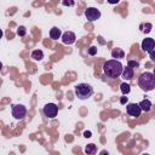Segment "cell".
I'll return each instance as SVG.
<instances>
[{
  "label": "cell",
  "instance_id": "cell-9",
  "mask_svg": "<svg viewBox=\"0 0 155 155\" xmlns=\"http://www.w3.org/2000/svg\"><path fill=\"white\" fill-rule=\"evenodd\" d=\"M75 40H76V36L73 31H65L62 34V41L65 45H71L75 42Z\"/></svg>",
  "mask_w": 155,
  "mask_h": 155
},
{
  "label": "cell",
  "instance_id": "cell-23",
  "mask_svg": "<svg viewBox=\"0 0 155 155\" xmlns=\"http://www.w3.org/2000/svg\"><path fill=\"white\" fill-rule=\"evenodd\" d=\"M91 134H92L91 131H85V132H84V137H86V138H90Z\"/></svg>",
  "mask_w": 155,
  "mask_h": 155
},
{
  "label": "cell",
  "instance_id": "cell-17",
  "mask_svg": "<svg viewBox=\"0 0 155 155\" xmlns=\"http://www.w3.org/2000/svg\"><path fill=\"white\" fill-rule=\"evenodd\" d=\"M25 33H27V30H25V27H23V25H21V27L18 28V30H17V34H18L19 36H24Z\"/></svg>",
  "mask_w": 155,
  "mask_h": 155
},
{
  "label": "cell",
  "instance_id": "cell-3",
  "mask_svg": "<svg viewBox=\"0 0 155 155\" xmlns=\"http://www.w3.org/2000/svg\"><path fill=\"white\" fill-rule=\"evenodd\" d=\"M75 94L79 99H87L93 94V88L88 84H78L75 86Z\"/></svg>",
  "mask_w": 155,
  "mask_h": 155
},
{
  "label": "cell",
  "instance_id": "cell-10",
  "mask_svg": "<svg viewBox=\"0 0 155 155\" xmlns=\"http://www.w3.org/2000/svg\"><path fill=\"white\" fill-rule=\"evenodd\" d=\"M121 75L125 80H131L133 78V68H131L130 65H127L126 68H122Z\"/></svg>",
  "mask_w": 155,
  "mask_h": 155
},
{
  "label": "cell",
  "instance_id": "cell-24",
  "mask_svg": "<svg viewBox=\"0 0 155 155\" xmlns=\"http://www.w3.org/2000/svg\"><path fill=\"white\" fill-rule=\"evenodd\" d=\"M150 53V59L151 61H155V54H154V51H151V52H149Z\"/></svg>",
  "mask_w": 155,
  "mask_h": 155
},
{
  "label": "cell",
  "instance_id": "cell-26",
  "mask_svg": "<svg viewBox=\"0 0 155 155\" xmlns=\"http://www.w3.org/2000/svg\"><path fill=\"white\" fill-rule=\"evenodd\" d=\"M2 35H4V33H2V30H1V29H0V39H1V38H2Z\"/></svg>",
  "mask_w": 155,
  "mask_h": 155
},
{
  "label": "cell",
  "instance_id": "cell-25",
  "mask_svg": "<svg viewBox=\"0 0 155 155\" xmlns=\"http://www.w3.org/2000/svg\"><path fill=\"white\" fill-rule=\"evenodd\" d=\"M107 1H108L109 4H113V5H114V4H117L120 0H107Z\"/></svg>",
  "mask_w": 155,
  "mask_h": 155
},
{
  "label": "cell",
  "instance_id": "cell-8",
  "mask_svg": "<svg viewBox=\"0 0 155 155\" xmlns=\"http://www.w3.org/2000/svg\"><path fill=\"white\" fill-rule=\"evenodd\" d=\"M154 46H155V41L151 38L144 39L142 41V50L144 52H151V51H154Z\"/></svg>",
  "mask_w": 155,
  "mask_h": 155
},
{
  "label": "cell",
  "instance_id": "cell-18",
  "mask_svg": "<svg viewBox=\"0 0 155 155\" xmlns=\"http://www.w3.org/2000/svg\"><path fill=\"white\" fill-rule=\"evenodd\" d=\"M142 28H144V29H143V31H144V33H149V31L151 30L153 25H151L150 23H147V24H143V25H142Z\"/></svg>",
  "mask_w": 155,
  "mask_h": 155
},
{
  "label": "cell",
  "instance_id": "cell-22",
  "mask_svg": "<svg viewBox=\"0 0 155 155\" xmlns=\"http://www.w3.org/2000/svg\"><path fill=\"white\" fill-rule=\"evenodd\" d=\"M126 102H127V97H125V94H124V97L120 98V103H121V104H125Z\"/></svg>",
  "mask_w": 155,
  "mask_h": 155
},
{
  "label": "cell",
  "instance_id": "cell-7",
  "mask_svg": "<svg viewBox=\"0 0 155 155\" xmlns=\"http://www.w3.org/2000/svg\"><path fill=\"white\" fill-rule=\"evenodd\" d=\"M126 111H127V114H128L130 116H133V117H138V116H140V114H142V110H140L139 105L136 104V103H130V104H127Z\"/></svg>",
  "mask_w": 155,
  "mask_h": 155
},
{
  "label": "cell",
  "instance_id": "cell-1",
  "mask_svg": "<svg viewBox=\"0 0 155 155\" xmlns=\"http://www.w3.org/2000/svg\"><path fill=\"white\" fill-rule=\"evenodd\" d=\"M122 64L121 62L116 61V59H109L104 63L103 65V71L104 74L108 76V78H111V79H116L121 75V71H122Z\"/></svg>",
  "mask_w": 155,
  "mask_h": 155
},
{
  "label": "cell",
  "instance_id": "cell-13",
  "mask_svg": "<svg viewBox=\"0 0 155 155\" xmlns=\"http://www.w3.org/2000/svg\"><path fill=\"white\" fill-rule=\"evenodd\" d=\"M111 56H113V58H115V59H116V58H124V57H125V52H124L122 48L116 47V48H113Z\"/></svg>",
  "mask_w": 155,
  "mask_h": 155
},
{
  "label": "cell",
  "instance_id": "cell-11",
  "mask_svg": "<svg viewBox=\"0 0 155 155\" xmlns=\"http://www.w3.org/2000/svg\"><path fill=\"white\" fill-rule=\"evenodd\" d=\"M61 36H62V31H61V29H59V28L53 27V28L50 30V38H51V39L57 40V39H59Z\"/></svg>",
  "mask_w": 155,
  "mask_h": 155
},
{
  "label": "cell",
  "instance_id": "cell-2",
  "mask_svg": "<svg viewBox=\"0 0 155 155\" xmlns=\"http://www.w3.org/2000/svg\"><path fill=\"white\" fill-rule=\"evenodd\" d=\"M138 86L143 91H153L155 88V78L153 73H143L138 79Z\"/></svg>",
  "mask_w": 155,
  "mask_h": 155
},
{
  "label": "cell",
  "instance_id": "cell-14",
  "mask_svg": "<svg viewBox=\"0 0 155 155\" xmlns=\"http://www.w3.org/2000/svg\"><path fill=\"white\" fill-rule=\"evenodd\" d=\"M31 58L34 61H41L44 58V52L41 50H34L31 52Z\"/></svg>",
  "mask_w": 155,
  "mask_h": 155
},
{
  "label": "cell",
  "instance_id": "cell-16",
  "mask_svg": "<svg viewBox=\"0 0 155 155\" xmlns=\"http://www.w3.org/2000/svg\"><path fill=\"white\" fill-rule=\"evenodd\" d=\"M120 90H121L122 94H127V93H130V91H131V86H130L128 84L124 82V84L120 85Z\"/></svg>",
  "mask_w": 155,
  "mask_h": 155
},
{
  "label": "cell",
  "instance_id": "cell-5",
  "mask_svg": "<svg viewBox=\"0 0 155 155\" xmlns=\"http://www.w3.org/2000/svg\"><path fill=\"white\" fill-rule=\"evenodd\" d=\"M85 17L87 21L90 22H93V21H97L99 17H101V11L96 7H87L85 10Z\"/></svg>",
  "mask_w": 155,
  "mask_h": 155
},
{
  "label": "cell",
  "instance_id": "cell-21",
  "mask_svg": "<svg viewBox=\"0 0 155 155\" xmlns=\"http://www.w3.org/2000/svg\"><path fill=\"white\" fill-rule=\"evenodd\" d=\"M128 65L131 67V68H137V67H139V63L138 62H136V61H128Z\"/></svg>",
  "mask_w": 155,
  "mask_h": 155
},
{
  "label": "cell",
  "instance_id": "cell-15",
  "mask_svg": "<svg viewBox=\"0 0 155 155\" xmlns=\"http://www.w3.org/2000/svg\"><path fill=\"white\" fill-rule=\"evenodd\" d=\"M96 151H97V148H96V145L94 144H88L86 148H85V153L86 154H90V155H92V154H96Z\"/></svg>",
  "mask_w": 155,
  "mask_h": 155
},
{
  "label": "cell",
  "instance_id": "cell-6",
  "mask_svg": "<svg viewBox=\"0 0 155 155\" xmlns=\"http://www.w3.org/2000/svg\"><path fill=\"white\" fill-rule=\"evenodd\" d=\"M58 113V107L53 103H47L44 107V114L45 116H47L48 119H53Z\"/></svg>",
  "mask_w": 155,
  "mask_h": 155
},
{
  "label": "cell",
  "instance_id": "cell-4",
  "mask_svg": "<svg viewBox=\"0 0 155 155\" xmlns=\"http://www.w3.org/2000/svg\"><path fill=\"white\" fill-rule=\"evenodd\" d=\"M27 115V109L24 105L22 104H16L12 107V116L17 120H22L24 119V116Z\"/></svg>",
  "mask_w": 155,
  "mask_h": 155
},
{
  "label": "cell",
  "instance_id": "cell-20",
  "mask_svg": "<svg viewBox=\"0 0 155 155\" xmlns=\"http://www.w3.org/2000/svg\"><path fill=\"white\" fill-rule=\"evenodd\" d=\"M96 53H97V47H96V46H91V47L88 48V54L94 56Z\"/></svg>",
  "mask_w": 155,
  "mask_h": 155
},
{
  "label": "cell",
  "instance_id": "cell-27",
  "mask_svg": "<svg viewBox=\"0 0 155 155\" xmlns=\"http://www.w3.org/2000/svg\"><path fill=\"white\" fill-rule=\"evenodd\" d=\"M1 68H2V63L0 62V70H1Z\"/></svg>",
  "mask_w": 155,
  "mask_h": 155
},
{
  "label": "cell",
  "instance_id": "cell-12",
  "mask_svg": "<svg viewBox=\"0 0 155 155\" xmlns=\"http://www.w3.org/2000/svg\"><path fill=\"white\" fill-rule=\"evenodd\" d=\"M138 105H139L142 111H149L151 109V102L149 99H143Z\"/></svg>",
  "mask_w": 155,
  "mask_h": 155
},
{
  "label": "cell",
  "instance_id": "cell-19",
  "mask_svg": "<svg viewBox=\"0 0 155 155\" xmlns=\"http://www.w3.org/2000/svg\"><path fill=\"white\" fill-rule=\"evenodd\" d=\"M62 4H63L64 6H74L75 1H74V0H62Z\"/></svg>",
  "mask_w": 155,
  "mask_h": 155
}]
</instances>
